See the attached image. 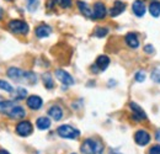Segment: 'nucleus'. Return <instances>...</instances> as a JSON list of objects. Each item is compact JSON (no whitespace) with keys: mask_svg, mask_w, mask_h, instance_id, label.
I'll return each instance as SVG.
<instances>
[{"mask_svg":"<svg viewBox=\"0 0 160 154\" xmlns=\"http://www.w3.org/2000/svg\"><path fill=\"white\" fill-rule=\"evenodd\" d=\"M126 43L127 46H129L131 48H138L139 47V39H138V36L133 32H129L126 35Z\"/></svg>","mask_w":160,"mask_h":154,"instance_id":"14","label":"nucleus"},{"mask_svg":"<svg viewBox=\"0 0 160 154\" xmlns=\"http://www.w3.org/2000/svg\"><path fill=\"white\" fill-rule=\"evenodd\" d=\"M134 141H136V143L138 146H142V147L147 146L150 142V135L147 131H144V130H139L134 135Z\"/></svg>","mask_w":160,"mask_h":154,"instance_id":"5","label":"nucleus"},{"mask_svg":"<svg viewBox=\"0 0 160 154\" xmlns=\"http://www.w3.org/2000/svg\"><path fill=\"white\" fill-rule=\"evenodd\" d=\"M134 79H136L137 81H139V83L144 81V80H145V73H144V72H142V70L137 72V73H136V75H134Z\"/></svg>","mask_w":160,"mask_h":154,"instance_id":"30","label":"nucleus"},{"mask_svg":"<svg viewBox=\"0 0 160 154\" xmlns=\"http://www.w3.org/2000/svg\"><path fill=\"white\" fill-rule=\"evenodd\" d=\"M38 6V0H27V9L28 11H36Z\"/></svg>","mask_w":160,"mask_h":154,"instance_id":"25","label":"nucleus"},{"mask_svg":"<svg viewBox=\"0 0 160 154\" xmlns=\"http://www.w3.org/2000/svg\"><path fill=\"white\" fill-rule=\"evenodd\" d=\"M111 154H121V153H111Z\"/></svg>","mask_w":160,"mask_h":154,"instance_id":"36","label":"nucleus"},{"mask_svg":"<svg viewBox=\"0 0 160 154\" xmlns=\"http://www.w3.org/2000/svg\"><path fill=\"white\" fill-rule=\"evenodd\" d=\"M0 154H10L8 151H5V149H0Z\"/></svg>","mask_w":160,"mask_h":154,"instance_id":"35","label":"nucleus"},{"mask_svg":"<svg viewBox=\"0 0 160 154\" xmlns=\"http://www.w3.org/2000/svg\"><path fill=\"white\" fill-rule=\"evenodd\" d=\"M16 99L18 100H22V99H25L26 95H27V91H26V89H23V88H19L18 90H16Z\"/></svg>","mask_w":160,"mask_h":154,"instance_id":"27","label":"nucleus"},{"mask_svg":"<svg viewBox=\"0 0 160 154\" xmlns=\"http://www.w3.org/2000/svg\"><path fill=\"white\" fill-rule=\"evenodd\" d=\"M8 75H9L10 79H12L15 81H20L21 79L23 78V75H25V73L21 69L16 68V67H11V68L8 69Z\"/></svg>","mask_w":160,"mask_h":154,"instance_id":"12","label":"nucleus"},{"mask_svg":"<svg viewBox=\"0 0 160 154\" xmlns=\"http://www.w3.org/2000/svg\"><path fill=\"white\" fill-rule=\"evenodd\" d=\"M129 106H131V109H132V111H133V117H134L136 120H138V121L147 120V115H145L144 110H142V107H140L139 105H137L136 102H131Z\"/></svg>","mask_w":160,"mask_h":154,"instance_id":"10","label":"nucleus"},{"mask_svg":"<svg viewBox=\"0 0 160 154\" xmlns=\"http://www.w3.org/2000/svg\"><path fill=\"white\" fill-rule=\"evenodd\" d=\"M106 16V6L101 3V1H98L95 3L94 5V11H92V19H103Z\"/></svg>","mask_w":160,"mask_h":154,"instance_id":"7","label":"nucleus"},{"mask_svg":"<svg viewBox=\"0 0 160 154\" xmlns=\"http://www.w3.org/2000/svg\"><path fill=\"white\" fill-rule=\"evenodd\" d=\"M77 5H78V8H79L80 13H81L84 16L92 18V11H91L90 6H89L86 3H84V1H78V3H77Z\"/></svg>","mask_w":160,"mask_h":154,"instance_id":"19","label":"nucleus"},{"mask_svg":"<svg viewBox=\"0 0 160 154\" xmlns=\"http://www.w3.org/2000/svg\"><path fill=\"white\" fill-rule=\"evenodd\" d=\"M155 138H157V139H158V141L160 142V128L158 130V131H157V133H155Z\"/></svg>","mask_w":160,"mask_h":154,"instance_id":"33","label":"nucleus"},{"mask_svg":"<svg viewBox=\"0 0 160 154\" xmlns=\"http://www.w3.org/2000/svg\"><path fill=\"white\" fill-rule=\"evenodd\" d=\"M73 154H75V153H73Z\"/></svg>","mask_w":160,"mask_h":154,"instance_id":"38","label":"nucleus"},{"mask_svg":"<svg viewBox=\"0 0 160 154\" xmlns=\"http://www.w3.org/2000/svg\"><path fill=\"white\" fill-rule=\"evenodd\" d=\"M152 79L155 81V83H160V70L159 69H154L152 72Z\"/></svg>","mask_w":160,"mask_h":154,"instance_id":"29","label":"nucleus"},{"mask_svg":"<svg viewBox=\"0 0 160 154\" xmlns=\"http://www.w3.org/2000/svg\"><path fill=\"white\" fill-rule=\"evenodd\" d=\"M43 105V100L37 95H31L27 99V106L31 110H40Z\"/></svg>","mask_w":160,"mask_h":154,"instance_id":"9","label":"nucleus"},{"mask_svg":"<svg viewBox=\"0 0 160 154\" xmlns=\"http://www.w3.org/2000/svg\"><path fill=\"white\" fill-rule=\"evenodd\" d=\"M32 131H33V128H32V125H31L30 121H21V122L18 123V126H16L18 135L22 136V137L30 136L32 133Z\"/></svg>","mask_w":160,"mask_h":154,"instance_id":"4","label":"nucleus"},{"mask_svg":"<svg viewBox=\"0 0 160 154\" xmlns=\"http://www.w3.org/2000/svg\"><path fill=\"white\" fill-rule=\"evenodd\" d=\"M56 77H57V79L59 80L60 83H63L64 85H73V84H74L73 77H72L68 72H65V70H63V69H57V70H56Z\"/></svg>","mask_w":160,"mask_h":154,"instance_id":"6","label":"nucleus"},{"mask_svg":"<svg viewBox=\"0 0 160 154\" xmlns=\"http://www.w3.org/2000/svg\"><path fill=\"white\" fill-rule=\"evenodd\" d=\"M57 133L62 137V138H67V139H77L80 136L79 130L69 126V125H63L59 126L57 130Z\"/></svg>","mask_w":160,"mask_h":154,"instance_id":"2","label":"nucleus"},{"mask_svg":"<svg viewBox=\"0 0 160 154\" xmlns=\"http://www.w3.org/2000/svg\"><path fill=\"white\" fill-rule=\"evenodd\" d=\"M144 52H147V53H154V48H153V46H152V44H147V46H144Z\"/></svg>","mask_w":160,"mask_h":154,"instance_id":"32","label":"nucleus"},{"mask_svg":"<svg viewBox=\"0 0 160 154\" xmlns=\"http://www.w3.org/2000/svg\"><path fill=\"white\" fill-rule=\"evenodd\" d=\"M42 80H43V84L47 89H53L54 88V81H53V77L49 74V73H44L42 75Z\"/></svg>","mask_w":160,"mask_h":154,"instance_id":"22","label":"nucleus"},{"mask_svg":"<svg viewBox=\"0 0 160 154\" xmlns=\"http://www.w3.org/2000/svg\"><path fill=\"white\" fill-rule=\"evenodd\" d=\"M96 67L100 69V70H105V69H107V67H108V64H110V58L107 57V56H105V54H102V56H99L98 59H96Z\"/></svg>","mask_w":160,"mask_h":154,"instance_id":"18","label":"nucleus"},{"mask_svg":"<svg viewBox=\"0 0 160 154\" xmlns=\"http://www.w3.org/2000/svg\"><path fill=\"white\" fill-rule=\"evenodd\" d=\"M124 9H126L124 3H122V1H120V0H117V1H115L112 9L110 10V15H111L112 18H116V16L121 15V14L124 11Z\"/></svg>","mask_w":160,"mask_h":154,"instance_id":"11","label":"nucleus"},{"mask_svg":"<svg viewBox=\"0 0 160 154\" xmlns=\"http://www.w3.org/2000/svg\"><path fill=\"white\" fill-rule=\"evenodd\" d=\"M107 33H108V30H107L106 27H98V28L95 30V32H94V35H95L96 37H99V38L105 37Z\"/></svg>","mask_w":160,"mask_h":154,"instance_id":"24","label":"nucleus"},{"mask_svg":"<svg viewBox=\"0 0 160 154\" xmlns=\"http://www.w3.org/2000/svg\"><path fill=\"white\" fill-rule=\"evenodd\" d=\"M80 151L82 154H102L103 152V144L100 141L94 138H88L82 142Z\"/></svg>","mask_w":160,"mask_h":154,"instance_id":"1","label":"nucleus"},{"mask_svg":"<svg viewBox=\"0 0 160 154\" xmlns=\"http://www.w3.org/2000/svg\"><path fill=\"white\" fill-rule=\"evenodd\" d=\"M36 36L38 38H44V37H48L52 32V28L48 26V25H40L36 27Z\"/></svg>","mask_w":160,"mask_h":154,"instance_id":"13","label":"nucleus"},{"mask_svg":"<svg viewBox=\"0 0 160 154\" xmlns=\"http://www.w3.org/2000/svg\"><path fill=\"white\" fill-rule=\"evenodd\" d=\"M0 101H1V97H0Z\"/></svg>","mask_w":160,"mask_h":154,"instance_id":"37","label":"nucleus"},{"mask_svg":"<svg viewBox=\"0 0 160 154\" xmlns=\"http://www.w3.org/2000/svg\"><path fill=\"white\" fill-rule=\"evenodd\" d=\"M2 16H4V10H2L1 6H0V20L2 19Z\"/></svg>","mask_w":160,"mask_h":154,"instance_id":"34","label":"nucleus"},{"mask_svg":"<svg viewBox=\"0 0 160 154\" xmlns=\"http://www.w3.org/2000/svg\"><path fill=\"white\" fill-rule=\"evenodd\" d=\"M8 115H9L10 118L18 120V118H23V117L26 116V111H25V109L21 107V106H15Z\"/></svg>","mask_w":160,"mask_h":154,"instance_id":"15","label":"nucleus"},{"mask_svg":"<svg viewBox=\"0 0 160 154\" xmlns=\"http://www.w3.org/2000/svg\"><path fill=\"white\" fill-rule=\"evenodd\" d=\"M9 28L11 32L18 35H26L28 32V25L22 20H11L9 22Z\"/></svg>","mask_w":160,"mask_h":154,"instance_id":"3","label":"nucleus"},{"mask_svg":"<svg viewBox=\"0 0 160 154\" xmlns=\"http://www.w3.org/2000/svg\"><path fill=\"white\" fill-rule=\"evenodd\" d=\"M15 102L14 101H9V100H4V101H0V112H4V114H9L14 107H15Z\"/></svg>","mask_w":160,"mask_h":154,"instance_id":"17","label":"nucleus"},{"mask_svg":"<svg viewBox=\"0 0 160 154\" xmlns=\"http://www.w3.org/2000/svg\"><path fill=\"white\" fill-rule=\"evenodd\" d=\"M36 126H37V128L43 130V131L44 130H48L51 127V120L48 117H40L36 121Z\"/></svg>","mask_w":160,"mask_h":154,"instance_id":"20","label":"nucleus"},{"mask_svg":"<svg viewBox=\"0 0 160 154\" xmlns=\"http://www.w3.org/2000/svg\"><path fill=\"white\" fill-rule=\"evenodd\" d=\"M48 115L51 116L54 121H59L60 118L63 117V110L60 109L59 106L54 105V106H52V107L48 110Z\"/></svg>","mask_w":160,"mask_h":154,"instance_id":"16","label":"nucleus"},{"mask_svg":"<svg viewBox=\"0 0 160 154\" xmlns=\"http://www.w3.org/2000/svg\"><path fill=\"white\" fill-rule=\"evenodd\" d=\"M0 89H2L4 91H8V93H11L12 91V86L8 81L1 80V79H0Z\"/></svg>","mask_w":160,"mask_h":154,"instance_id":"26","label":"nucleus"},{"mask_svg":"<svg viewBox=\"0 0 160 154\" xmlns=\"http://www.w3.org/2000/svg\"><path fill=\"white\" fill-rule=\"evenodd\" d=\"M56 3L59 4L60 6L64 8V9H68V8L72 6V0H56Z\"/></svg>","mask_w":160,"mask_h":154,"instance_id":"28","label":"nucleus"},{"mask_svg":"<svg viewBox=\"0 0 160 154\" xmlns=\"http://www.w3.org/2000/svg\"><path fill=\"white\" fill-rule=\"evenodd\" d=\"M149 13L153 18H159L160 15V3L159 1H153L149 6Z\"/></svg>","mask_w":160,"mask_h":154,"instance_id":"21","label":"nucleus"},{"mask_svg":"<svg viewBox=\"0 0 160 154\" xmlns=\"http://www.w3.org/2000/svg\"><path fill=\"white\" fill-rule=\"evenodd\" d=\"M132 10H133V13L136 14V16H138V18L144 16V15H145V11H147V8H145L144 1H142V0H136V1L133 3V5H132Z\"/></svg>","mask_w":160,"mask_h":154,"instance_id":"8","label":"nucleus"},{"mask_svg":"<svg viewBox=\"0 0 160 154\" xmlns=\"http://www.w3.org/2000/svg\"><path fill=\"white\" fill-rule=\"evenodd\" d=\"M23 78H25L30 84H36V83H37V77H36L32 72H26Z\"/></svg>","mask_w":160,"mask_h":154,"instance_id":"23","label":"nucleus"},{"mask_svg":"<svg viewBox=\"0 0 160 154\" xmlns=\"http://www.w3.org/2000/svg\"><path fill=\"white\" fill-rule=\"evenodd\" d=\"M149 154H160V144L153 146V147L149 149Z\"/></svg>","mask_w":160,"mask_h":154,"instance_id":"31","label":"nucleus"}]
</instances>
